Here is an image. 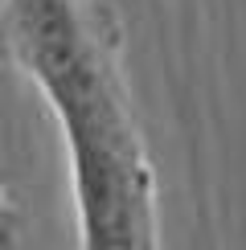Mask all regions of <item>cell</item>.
Returning a JSON list of instances; mask_svg holds the SVG:
<instances>
[{
	"instance_id": "obj_2",
	"label": "cell",
	"mask_w": 246,
	"mask_h": 250,
	"mask_svg": "<svg viewBox=\"0 0 246 250\" xmlns=\"http://www.w3.org/2000/svg\"><path fill=\"white\" fill-rule=\"evenodd\" d=\"M17 226H20V209L8 197L4 176H0V250H17Z\"/></svg>"
},
{
	"instance_id": "obj_1",
	"label": "cell",
	"mask_w": 246,
	"mask_h": 250,
	"mask_svg": "<svg viewBox=\"0 0 246 250\" xmlns=\"http://www.w3.org/2000/svg\"><path fill=\"white\" fill-rule=\"evenodd\" d=\"M0 45L62 127L78 250H160V181L111 13L99 0H0Z\"/></svg>"
}]
</instances>
